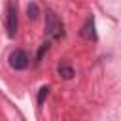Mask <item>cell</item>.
<instances>
[{
	"instance_id": "cell-1",
	"label": "cell",
	"mask_w": 121,
	"mask_h": 121,
	"mask_svg": "<svg viewBox=\"0 0 121 121\" xmlns=\"http://www.w3.org/2000/svg\"><path fill=\"white\" fill-rule=\"evenodd\" d=\"M4 25H6V32L9 38H15L17 28H19V17H17V6L13 0H8L6 4V17H4Z\"/></svg>"
},
{
	"instance_id": "cell-2",
	"label": "cell",
	"mask_w": 121,
	"mask_h": 121,
	"mask_svg": "<svg viewBox=\"0 0 121 121\" xmlns=\"http://www.w3.org/2000/svg\"><path fill=\"white\" fill-rule=\"evenodd\" d=\"M45 32H47L51 38H59V36H62V25H60L59 17H57L51 9L45 11Z\"/></svg>"
},
{
	"instance_id": "cell-3",
	"label": "cell",
	"mask_w": 121,
	"mask_h": 121,
	"mask_svg": "<svg viewBox=\"0 0 121 121\" xmlns=\"http://www.w3.org/2000/svg\"><path fill=\"white\" fill-rule=\"evenodd\" d=\"M8 60H9V66H11L13 70H25V68L28 66V62H30L28 53L23 51V49H15V51H11V55H9Z\"/></svg>"
},
{
	"instance_id": "cell-4",
	"label": "cell",
	"mask_w": 121,
	"mask_h": 121,
	"mask_svg": "<svg viewBox=\"0 0 121 121\" xmlns=\"http://www.w3.org/2000/svg\"><path fill=\"white\" fill-rule=\"evenodd\" d=\"M79 34H81V38H85L87 42H96V30H95V19H93V17H87V21H85V25L81 26Z\"/></svg>"
},
{
	"instance_id": "cell-5",
	"label": "cell",
	"mask_w": 121,
	"mask_h": 121,
	"mask_svg": "<svg viewBox=\"0 0 121 121\" xmlns=\"http://www.w3.org/2000/svg\"><path fill=\"white\" fill-rule=\"evenodd\" d=\"M57 72H59V76L62 78V79H72L74 78V66L68 62V60H60L59 64H57Z\"/></svg>"
},
{
	"instance_id": "cell-6",
	"label": "cell",
	"mask_w": 121,
	"mask_h": 121,
	"mask_svg": "<svg viewBox=\"0 0 121 121\" xmlns=\"http://www.w3.org/2000/svg\"><path fill=\"white\" fill-rule=\"evenodd\" d=\"M38 15H40L38 4H36V2H30V4L26 6V17H28L30 21H34V19H38Z\"/></svg>"
},
{
	"instance_id": "cell-7",
	"label": "cell",
	"mask_w": 121,
	"mask_h": 121,
	"mask_svg": "<svg viewBox=\"0 0 121 121\" xmlns=\"http://www.w3.org/2000/svg\"><path fill=\"white\" fill-rule=\"evenodd\" d=\"M47 93H49V87H47V85H43V87L38 91V106L43 104V100L47 98Z\"/></svg>"
}]
</instances>
